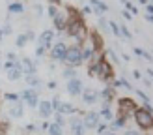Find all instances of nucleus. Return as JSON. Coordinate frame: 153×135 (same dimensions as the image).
<instances>
[{"label": "nucleus", "mask_w": 153, "mask_h": 135, "mask_svg": "<svg viewBox=\"0 0 153 135\" xmlns=\"http://www.w3.org/2000/svg\"><path fill=\"white\" fill-rule=\"evenodd\" d=\"M80 96H82V101H84V103L91 105V103H95V101H97L99 92H97V90H91V88H84L82 92H80Z\"/></svg>", "instance_id": "obj_9"}, {"label": "nucleus", "mask_w": 153, "mask_h": 135, "mask_svg": "<svg viewBox=\"0 0 153 135\" xmlns=\"http://www.w3.org/2000/svg\"><path fill=\"white\" fill-rule=\"evenodd\" d=\"M58 115H71V112H75V107L71 103H60V107H58Z\"/></svg>", "instance_id": "obj_22"}, {"label": "nucleus", "mask_w": 153, "mask_h": 135, "mask_svg": "<svg viewBox=\"0 0 153 135\" xmlns=\"http://www.w3.org/2000/svg\"><path fill=\"white\" fill-rule=\"evenodd\" d=\"M19 64H21V73H25V77H28V75H36V64L32 62V60L22 58Z\"/></svg>", "instance_id": "obj_8"}, {"label": "nucleus", "mask_w": 153, "mask_h": 135, "mask_svg": "<svg viewBox=\"0 0 153 135\" xmlns=\"http://www.w3.org/2000/svg\"><path fill=\"white\" fill-rule=\"evenodd\" d=\"M21 75H22V73H21V64H19V62H15V66L11 68L10 71H7V77H10L11 81H17Z\"/></svg>", "instance_id": "obj_19"}, {"label": "nucleus", "mask_w": 153, "mask_h": 135, "mask_svg": "<svg viewBox=\"0 0 153 135\" xmlns=\"http://www.w3.org/2000/svg\"><path fill=\"white\" fill-rule=\"evenodd\" d=\"M97 28L103 30V32H108V21L103 19V17H99V21H97Z\"/></svg>", "instance_id": "obj_27"}, {"label": "nucleus", "mask_w": 153, "mask_h": 135, "mask_svg": "<svg viewBox=\"0 0 153 135\" xmlns=\"http://www.w3.org/2000/svg\"><path fill=\"white\" fill-rule=\"evenodd\" d=\"M65 51H67V45L65 43H56L54 47L51 49V58L52 60H64Z\"/></svg>", "instance_id": "obj_7"}, {"label": "nucleus", "mask_w": 153, "mask_h": 135, "mask_svg": "<svg viewBox=\"0 0 153 135\" xmlns=\"http://www.w3.org/2000/svg\"><path fill=\"white\" fill-rule=\"evenodd\" d=\"M39 115H41V118H49L52 115L51 101H39Z\"/></svg>", "instance_id": "obj_16"}, {"label": "nucleus", "mask_w": 153, "mask_h": 135, "mask_svg": "<svg viewBox=\"0 0 153 135\" xmlns=\"http://www.w3.org/2000/svg\"><path fill=\"white\" fill-rule=\"evenodd\" d=\"M4 98H6V101H7V103H17V100H19V96H17V94H13V92H7Z\"/></svg>", "instance_id": "obj_29"}, {"label": "nucleus", "mask_w": 153, "mask_h": 135, "mask_svg": "<svg viewBox=\"0 0 153 135\" xmlns=\"http://www.w3.org/2000/svg\"><path fill=\"white\" fill-rule=\"evenodd\" d=\"M22 111H25V109H22V103L17 101V103H13L6 112H7V116H10V118H19V116H22Z\"/></svg>", "instance_id": "obj_13"}, {"label": "nucleus", "mask_w": 153, "mask_h": 135, "mask_svg": "<svg viewBox=\"0 0 153 135\" xmlns=\"http://www.w3.org/2000/svg\"><path fill=\"white\" fill-rule=\"evenodd\" d=\"M7 128H10V124H7V122H2V120H0V135H6Z\"/></svg>", "instance_id": "obj_37"}, {"label": "nucleus", "mask_w": 153, "mask_h": 135, "mask_svg": "<svg viewBox=\"0 0 153 135\" xmlns=\"http://www.w3.org/2000/svg\"><path fill=\"white\" fill-rule=\"evenodd\" d=\"M67 92H69L71 96H80L82 92V82L80 79H69V82H67Z\"/></svg>", "instance_id": "obj_10"}, {"label": "nucleus", "mask_w": 153, "mask_h": 135, "mask_svg": "<svg viewBox=\"0 0 153 135\" xmlns=\"http://www.w3.org/2000/svg\"><path fill=\"white\" fill-rule=\"evenodd\" d=\"M22 10H25V4H21V2H10L7 4V11L10 13H21Z\"/></svg>", "instance_id": "obj_24"}, {"label": "nucleus", "mask_w": 153, "mask_h": 135, "mask_svg": "<svg viewBox=\"0 0 153 135\" xmlns=\"http://www.w3.org/2000/svg\"><path fill=\"white\" fill-rule=\"evenodd\" d=\"M101 135H116L114 131H105V133H101Z\"/></svg>", "instance_id": "obj_48"}, {"label": "nucleus", "mask_w": 153, "mask_h": 135, "mask_svg": "<svg viewBox=\"0 0 153 135\" xmlns=\"http://www.w3.org/2000/svg\"><path fill=\"white\" fill-rule=\"evenodd\" d=\"M106 128H108L106 124H101V122H99V124L95 126V130H97V133H99V135H101V133H105V131H106Z\"/></svg>", "instance_id": "obj_38"}, {"label": "nucleus", "mask_w": 153, "mask_h": 135, "mask_svg": "<svg viewBox=\"0 0 153 135\" xmlns=\"http://www.w3.org/2000/svg\"><path fill=\"white\" fill-rule=\"evenodd\" d=\"M36 130V126L34 124H30V126H26V131H34Z\"/></svg>", "instance_id": "obj_46"}, {"label": "nucleus", "mask_w": 153, "mask_h": 135, "mask_svg": "<svg viewBox=\"0 0 153 135\" xmlns=\"http://www.w3.org/2000/svg\"><path fill=\"white\" fill-rule=\"evenodd\" d=\"M138 109L136 107V103L131 100V98H120L118 100V112L121 118H129V115H134V111Z\"/></svg>", "instance_id": "obj_2"}, {"label": "nucleus", "mask_w": 153, "mask_h": 135, "mask_svg": "<svg viewBox=\"0 0 153 135\" xmlns=\"http://www.w3.org/2000/svg\"><path fill=\"white\" fill-rule=\"evenodd\" d=\"M75 70H73V68H67V70H64V77L65 79H75Z\"/></svg>", "instance_id": "obj_31"}, {"label": "nucleus", "mask_w": 153, "mask_h": 135, "mask_svg": "<svg viewBox=\"0 0 153 135\" xmlns=\"http://www.w3.org/2000/svg\"><path fill=\"white\" fill-rule=\"evenodd\" d=\"M56 6H58V2L49 4V15H51L52 19H54V17H56V13H58V8H56Z\"/></svg>", "instance_id": "obj_30"}, {"label": "nucleus", "mask_w": 153, "mask_h": 135, "mask_svg": "<svg viewBox=\"0 0 153 135\" xmlns=\"http://www.w3.org/2000/svg\"><path fill=\"white\" fill-rule=\"evenodd\" d=\"M108 30H110V32H114V38L120 36V26H118L116 21H108Z\"/></svg>", "instance_id": "obj_26"}, {"label": "nucleus", "mask_w": 153, "mask_h": 135, "mask_svg": "<svg viewBox=\"0 0 153 135\" xmlns=\"http://www.w3.org/2000/svg\"><path fill=\"white\" fill-rule=\"evenodd\" d=\"M88 40H91V47H94V51H101L103 49V38L99 36L97 32L88 34Z\"/></svg>", "instance_id": "obj_14"}, {"label": "nucleus", "mask_w": 153, "mask_h": 135, "mask_svg": "<svg viewBox=\"0 0 153 135\" xmlns=\"http://www.w3.org/2000/svg\"><path fill=\"white\" fill-rule=\"evenodd\" d=\"M125 122H127V120H125V118H121V116H118V118H112V126H110V131H114V133H116L118 130H121V128L125 126Z\"/></svg>", "instance_id": "obj_21"}, {"label": "nucleus", "mask_w": 153, "mask_h": 135, "mask_svg": "<svg viewBox=\"0 0 153 135\" xmlns=\"http://www.w3.org/2000/svg\"><path fill=\"white\" fill-rule=\"evenodd\" d=\"M26 41H28V38H26L25 34H21V36L17 38V41H15V43H17V47H22V45H26Z\"/></svg>", "instance_id": "obj_32"}, {"label": "nucleus", "mask_w": 153, "mask_h": 135, "mask_svg": "<svg viewBox=\"0 0 153 135\" xmlns=\"http://www.w3.org/2000/svg\"><path fill=\"white\" fill-rule=\"evenodd\" d=\"M90 11H91V10H90V8H88V6H84V8H82V13H84V15H88Z\"/></svg>", "instance_id": "obj_44"}, {"label": "nucleus", "mask_w": 153, "mask_h": 135, "mask_svg": "<svg viewBox=\"0 0 153 135\" xmlns=\"http://www.w3.org/2000/svg\"><path fill=\"white\" fill-rule=\"evenodd\" d=\"M60 103H62V101H60L58 98H54V100L51 101V107H52V112H56V111H58V107H60Z\"/></svg>", "instance_id": "obj_35"}, {"label": "nucleus", "mask_w": 153, "mask_h": 135, "mask_svg": "<svg viewBox=\"0 0 153 135\" xmlns=\"http://www.w3.org/2000/svg\"><path fill=\"white\" fill-rule=\"evenodd\" d=\"M120 36H123V38H127V40H129V38H131V32H129V28L123 25V26H120Z\"/></svg>", "instance_id": "obj_33"}, {"label": "nucleus", "mask_w": 153, "mask_h": 135, "mask_svg": "<svg viewBox=\"0 0 153 135\" xmlns=\"http://www.w3.org/2000/svg\"><path fill=\"white\" fill-rule=\"evenodd\" d=\"M54 122L60 124V126H64V116H62V115H58V112H54Z\"/></svg>", "instance_id": "obj_40"}, {"label": "nucleus", "mask_w": 153, "mask_h": 135, "mask_svg": "<svg viewBox=\"0 0 153 135\" xmlns=\"http://www.w3.org/2000/svg\"><path fill=\"white\" fill-rule=\"evenodd\" d=\"M91 52H94V47H91V45L86 41V43H84V47H80V58H82V60H90Z\"/></svg>", "instance_id": "obj_20"}, {"label": "nucleus", "mask_w": 153, "mask_h": 135, "mask_svg": "<svg viewBox=\"0 0 153 135\" xmlns=\"http://www.w3.org/2000/svg\"><path fill=\"white\" fill-rule=\"evenodd\" d=\"M91 8H94V11L101 17V15L108 10V6H106V2H99V0H95V2H91Z\"/></svg>", "instance_id": "obj_18"}, {"label": "nucleus", "mask_w": 153, "mask_h": 135, "mask_svg": "<svg viewBox=\"0 0 153 135\" xmlns=\"http://www.w3.org/2000/svg\"><path fill=\"white\" fill-rule=\"evenodd\" d=\"M52 38H54V32H52V30H45V32L39 36V43H37V45L47 51L51 47V43H52Z\"/></svg>", "instance_id": "obj_11"}, {"label": "nucleus", "mask_w": 153, "mask_h": 135, "mask_svg": "<svg viewBox=\"0 0 153 135\" xmlns=\"http://www.w3.org/2000/svg\"><path fill=\"white\" fill-rule=\"evenodd\" d=\"M47 131H49L51 135H64V130H62V126H60V124H56V122H52V124H49V128H47Z\"/></svg>", "instance_id": "obj_25"}, {"label": "nucleus", "mask_w": 153, "mask_h": 135, "mask_svg": "<svg viewBox=\"0 0 153 135\" xmlns=\"http://www.w3.org/2000/svg\"><path fill=\"white\" fill-rule=\"evenodd\" d=\"M123 17H125L127 21H131V19H133V15H131V13H129V11L125 10V11H123Z\"/></svg>", "instance_id": "obj_42"}, {"label": "nucleus", "mask_w": 153, "mask_h": 135, "mask_svg": "<svg viewBox=\"0 0 153 135\" xmlns=\"http://www.w3.org/2000/svg\"><path fill=\"white\" fill-rule=\"evenodd\" d=\"M101 96H103V100H105V105L108 107V103L114 100V90H112V86H108V88H105L103 92H101Z\"/></svg>", "instance_id": "obj_23"}, {"label": "nucleus", "mask_w": 153, "mask_h": 135, "mask_svg": "<svg viewBox=\"0 0 153 135\" xmlns=\"http://www.w3.org/2000/svg\"><path fill=\"white\" fill-rule=\"evenodd\" d=\"M21 98H22V100H25V101L30 105V107H37V103H39V101H37V98H39V96H37V92H36V90H32V88L22 90Z\"/></svg>", "instance_id": "obj_6"}, {"label": "nucleus", "mask_w": 153, "mask_h": 135, "mask_svg": "<svg viewBox=\"0 0 153 135\" xmlns=\"http://www.w3.org/2000/svg\"><path fill=\"white\" fill-rule=\"evenodd\" d=\"M69 126H71V131L75 135H84V126H82V120L80 118H71L69 120Z\"/></svg>", "instance_id": "obj_15"}, {"label": "nucleus", "mask_w": 153, "mask_h": 135, "mask_svg": "<svg viewBox=\"0 0 153 135\" xmlns=\"http://www.w3.org/2000/svg\"><path fill=\"white\" fill-rule=\"evenodd\" d=\"M97 124H99V112L97 111H90V112L84 115V118H82L84 130H86V128H95Z\"/></svg>", "instance_id": "obj_5"}, {"label": "nucleus", "mask_w": 153, "mask_h": 135, "mask_svg": "<svg viewBox=\"0 0 153 135\" xmlns=\"http://www.w3.org/2000/svg\"><path fill=\"white\" fill-rule=\"evenodd\" d=\"M134 120H136V124H138V128H142V130H151V126H153V116H151V112L146 111V109H136L134 111Z\"/></svg>", "instance_id": "obj_3"}, {"label": "nucleus", "mask_w": 153, "mask_h": 135, "mask_svg": "<svg viewBox=\"0 0 153 135\" xmlns=\"http://www.w3.org/2000/svg\"><path fill=\"white\" fill-rule=\"evenodd\" d=\"M90 75H91V77L101 79V81H108V79L112 77V66H110V64L103 58L99 64L90 66Z\"/></svg>", "instance_id": "obj_1"}, {"label": "nucleus", "mask_w": 153, "mask_h": 135, "mask_svg": "<svg viewBox=\"0 0 153 135\" xmlns=\"http://www.w3.org/2000/svg\"><path fill=\"white\" fill-rule=\"evenodd\" d=\"M123 6H125V8H129V10H131V11H129V13H131V15H133V13H136V11H138V8H134V4H133V2H125Z\"/></svg>", "instance_id": "obj_39"}, {"label": "nucleus", "mask_w": 153, "mask_h": 135, "mask_svg": "<svg viewBox=\"0 0 153 135\" xmlns=\"http://www.w3.org/2000/svg\"><path fill=\"white\" fill-rule=\"evenodd\" d=\"M54 21V28H58V30H65V26H67V13L64 11V13H56V17L52 19Z\"/></svg>", "instance_id": "obj_12"}, {"label": "nucleus", "mask_w": 153, "mask_h": 135, "mask_svg": "<svg viewBox=\"0 0 153 135\" xmlns=\"http://www.w3.org/2000/svg\"><path fill=\"white\" fill-rule=\"evenodd\" d=\"M134 52H136L138 56H146V58H151V55H149V52H146V51H144V49H140V47H136V49H134Z\"/></svg>", "instance_id": "obj_36"}, {"label": "nucleus", "mask_w": 153, "mask_h": 135, "mask_svg": "<svg viewBox=\"0 0 153 135\" xmlns=\"http://www.w3.org/2000/svg\"><path fill=\"white\" fill-rule=\"evenodd\" d=\"M36 55H37V56H43V55H45V49L37 45V49H36Z\"/></svg>", "instance_id": "obj_41"}, {"label": "nucleus", "mask_w": 153, "mask_h": 135, "mask_svg": "<svg viewBox=\"0 0 153 135\" xmlns=\"http://www.w3.org/2000/svg\"><path fill=\"white\" fill-rule=\"evenodd\" d=\"M99 115H101L103 118H106V120H112V118H114V116H112V111H110L108 107H106V105H105V107H103V111L99 112Z\"/></svg>", "instance_id": "obj_28"}, {"label": "nucleus", "mask_w": 153, "mask_h": 135, "mask_svg": "<svg viewBox=\"0 0 153 135\" xmlns=\"http://www.w3.org/2000/svg\"><path fill=\"white\" fill-rule=\"evenodd\" d=\"M64 62L67 66H79L82 62V58H80V47H79V45H71V47H67L65 56H64Z\"/></svg>", "instance_id": "obj_4"}, {"label": "nucleus", "mask_w": 153, "mask_h": 135, "mask_svg": "<svg viewBox=\"0 0 153 135\" xmlns=\"http://www.w3.org/2000/svg\"><path fill=\"white\" fill-rule=\"evenodd\" d=\"M13 66H15V62H6V66H4V68H6V70H7V71H10V70H11V68H13Z\"/></svg>", "instance_id": "obj_43"}, {"label": "nucleus", "mask_w": 153, "mask_h": 135, "mask_svg": "<svg viewBox=\"0 0 153 135\" xmlns=\"http://www.w3.org/2000/svg\"><path fill=\"white\" fill-rule=\"evenodd\" d=\"M26 79H28V82H30L32 86H39V79H37L36 75H28Z\"/></svg>", "instance_id": "obj_34"}, {"label": "nucleus", "mask_w": 153, "mask_h": 135, "mask_svg": "<svg viewBox=\"0 0 153 135\" xmlns=\"http://www.w3.org/2000/svg\"><path fill=\"white\" fill-rule=\"evenodd\" d=\"M75 40H76V43H79V47H80V45H84V43H86L88 41V30H86V26H82L80 30H79V32H76L75 36Z\"/></svg>", "instance_id": "obj_17"}, {"label": "nucleus", "mask_w": 153, "mask_h": 135, "mask_svg": "<svg viewBox=\"0 0 153 135\" xmlns=\"http://www.w3.org/2000/svg\"><path fill=\"white\" fill-rule=\"evenodd\" d=\"M125 135H138V133L133 131V130H127V131H125Z\"/></svg>", "instance_id": "obj_47"}, {"label": "nucleus", "mask_w": 153, "mask_h": 135, "mask_svg": "<svg viewBox=\"0 0 153 135\" xmlns=\"http://www.w3.org/2000/svg\"><path fill=\"white\" fill-rule=\"evenodd\" d=\"M146 21H148V22L153 21V15H151V13H146Z\"/></svg>", "instance_id": "obj_45"}]
</instances>
